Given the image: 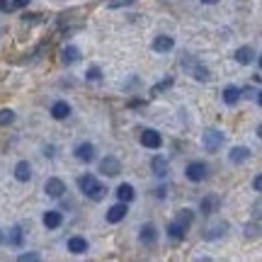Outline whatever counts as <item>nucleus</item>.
<instances>
[{
    "mask_svg": "<svg viewBox=\"0 0 262 262\" xmlns=\"http://www.w3.org/2000/svg\"><path fill=\"white\" fill-rule=\"evenodd\" d=\"M78 187H80V192H83L88 199H93V202H100V199L107 196V187H104L95 175H80V178H78Z\"/></svg>",
    "mask_w": 262,
    "mask_h": 262,
    "instance_id": "f257e3e1",
    "label": "nucleus"
},
{
    "mask_svg": "<svg viewBox=\"0 0 262 262\" xmlns=\"http://www.w3.org/2000/svg\"><path fill=\"white\" fill-rule=\"evenodd\" d=\"M185 175H187L189 182H204L209 178V165L202 163V160H192V163H187V168H185Z\"/></svg>",
    "mask_w": 262,
    "mask_h": 262,
    "instance_id": "f03ea898",
    "label": "nucleus"
},
{
    "mask_svg": "<svg viewBox=\"0 0 262 262\" xmlns=\"http://www.w3.org/2000/svg\"><path fill=\"white\" fill-rule=\"evenodd\" d=\"M202 143H204V148L209 150V153H216V150L226 143V134H224V131H219V129H209L204 134Z\"/></svg>",
    "mask_w": 262,
    "mask_h": 262,
    "instance_id": "7ed1b4c3",
    "label": "nucleus"
},
{
    "mask_svg": "<svg viewBox=\"0 0 262 262\" xmlns=\"http://www.w3.org/2000/svg\"><path fill=\"white\" fill-rule=\"evenodd\" d=\"M73 156L80 160V163H93L95 156H97V148H95L90 141H83V143H78V146H75Z\"/></svg>",
    "mask_w": 262,
    "mask_h": 262,
    "instance_id": "20e7f679",
    "label": "nucleus"
},
{
    "mask_svg": "<svg viewBox=\"0 0 262 262\" xmlns=\"http://www.w3.org/2000/svg\"><path fill=\"white\" fill-rule=\"evenodd\" d=\"M141 146L143 148H153V150H158L160 146H163V136H160L156 129H146V131H141Z\"/></svg>",
    "mask_w": 262,
    "mask_h": 262,
    "instance_id": "39448f33",
    "label": "nucleus"
},
{
    "mask_svg": "<svg viewBox=\"0 0 262 262\" xmlns=\"http://www.w3.org/2000/svg\"><path fill=\"white\" fill-rule=\"evenodd\" d=\"M139 241L146 245V248H153V245L158 243V228L153 224H143L139 231Z\"/></svg>",
    "mask_w": 262,
    "mask_h": 262,
    "instance_id": "423d86ee",
    "label": "nucleus"
},
{
    "mask_svg": "<svg viewBox=\"0 0 262 262\" xmlns=\"http://www.w3.org/2000/svg\"><path fill=\"white\" fill-rule=\"evenodd\" d=\"M100 172H102V175H107V178L119 175V172H122V163H119V158H114V156L102 158V160H100Z\"/></svg>",
    "mask_w": 262,
    "mask_h": 262,
    "instance_id": "0eeeda50",
    "label": "nucleus"
},
{
    "mask_svg": "<svg viewBox=\"0 0 262 262\" xmlns=\"http://www.w3.org/2000/svg\"><path fill=\"white\" fill-rule=\"evenodd\" d=\"M44 192L49 196H54V199H61L66 194V182L61 178H49L47 185H44Z\"/></svg>",
    "mask_w": 262,
    "mask_h": 262,
    "instance_id": "6e6552de",
    "label": "nucleus"
},
{
    "mask_svg": "<svg viewBox=\"0 0 262 262\" xmlns=\"http://www.w3.org/2000/svg\"><path fill=\"white\" fill-rule=\"evenodd\" d=\"M126 202H119V204H114L107 209V214H104V219L110 221V224H119V221H124L126 219Z\"/></svg>",
    "mask_w": 262,
    "mask_h": 262,
    "instance_id": "1a4fd4ad",
    "label": "nucleus"
},
{
    "mask_svg": "<svg viewBox=\"0 0 262 262\" xmlns=\"http://www.w3.org/2000/svg\"><path fill=\"white\" fill-rule=\"evenodd\" d=\"M219 206H221V199L216 194H206L204 199H202V204H199V211L204 216H211L214 211H219Z\"/></svg>",
    "mask_w": 262,
    "mask_h": 262,
    "instance_id": "9d476101",
    "label": "nucleus"
},
{
    "mask_svg": "<svg viewBox=\"0 0 262 262\" xmlns=\"http://www.w3.org/2000/svg\"><path fill=\"white\" fill-rule=\"evenodd\" d=\"M172 47H175V39L168 37V34H160V37L153 39V51L156 54H168V51H172Z\"/></svg>",
    "mask_w": 262,
    "mask_h": 262,
    "instance_id": "9b49d317",
    "label": "nucleus"
},
{
    "mask_svg": "<svg viewBox=\"0 0 262 262\" xmlns=\"http://www.w3.org/2000/svg\"><path fill=\"white\" fill-rule=\"evenodd\" d=\"M51 117H54V119H58V122L68 119V117H71V104L63 102V100H56V102L51 104Z\"/></svg>",
    "mask_w": 262,
    "mask_h": 262,
    "instance_id": "f8f14e48",
    "label": "nucleus"
},
{
    "mask_svg": "<svg viewBox=\"0 0 262 262\" xmlns=\"http://www.w3.org/2000/svg\"><path fill=\"white\" fill-rule=\"evenodd\" d=\"M150 170H153V175H156V178H165V175H168V170H170V165H168V160L163 158V156H153V158H150Z\"/></svg>",
    "mask_w": 262,
    "mask_h": 262,
    "instance_id": "ddd939ff",
    "label": "nucleus"
},
{
    "mask_svg": "<svg viewBox=\"0 0 262 262\" xmlns=\"http://www.w3.org/2000/svg\"><path fill=\"white\" fill-rule=\"evenodd\" d=\"M248 158H250V148H245V146H233L231 153H228V160H231L233 165H243Z\"/></svg>",
    "mask_w": 262,
    "mask_h": 262,
    "instance_id": "4468645a",
    "label": "nucleus"
},
{
    "mask_svg": "<svg viewBox=\"0 0 262 262\" xmlns=\"http://www.w3.org/2000/svg\"><path fill=\"white\" fill-rule=\"evenodd\" d=\"M114 194H117V199H119V202H126V204H129V202H134V199H136V189L131 187L129 182H122L119 187L114 189Z\"/></svg>",
    "mask_w": 262,
    "mask_h": 262,
    "instance_id": "2eb2a0df",
    "label": "nucleus"
},
{
    "mask_svg": "<svg viewBox=\"0 0 262 262\" xmlns=\"http://www.w3.org/2000/svg\"><path fill=\"white\" fill-rule=\"evenodd\" d=\"M185 233H187V228L180 224V221H172V224H168V238L172 241V243L185 241Z\"/></svg>",
    "mask_w": 262,
    "mask_h": 262,
    "instance_id": "dca6fc26",
    "label": "nucleus"
},
{
    "mask_svg": "<svg viewBox=\"0 0 262 262\" xmlns=\"http://www.w3.org/2000/svg\"><path fill=\"white\" fill-rule=\"evenodd\" d=\"M221 95H224V102L233 107V104H238V100L243 97V90H241V88H235V85H226Z\"/></svg>",
    "mask_w": 262,
    "mask_h": 262,
    "instance_id": "f3484780",
    "label": "nucleus"
},
{
    "mask_svg": "<svg viewBox=\"0 0 262 262\" xmlns=\"http://www.w3.org/2000/svg\"><path fill=\"white\" fill-rule=\"evenodd\" d=\"M187 68H189V75H192L194 80H199V83H206V80L211 78L209 68H206V66H202V63H192V66L187 63Z\"/></svg>",
    "mask_w": 262,
    "mask_h": 262,
    "instance_id": "a211bd4d",
    "label": "nucleus"
},
{
    "mask_svg": "<svg viewBox=\"0 0 262 262\" xmlns=\"http://www.w3.org/2000/svg\"><path fill=\"white\" fill-rule=\"evenodd\" d=\"M15 180H19V182H29L32 180V165L27 160H19L15 165Z\"/></svg>",
    "mask_w": 262,
    "mask_h": 262,
    "instance_id": "6ab92c4d",
    "label": "nucleus"
},
{
    "mask_svg": "<svg viewBox=\"0 0 262 262\" xmlns=\"http://www.w3.org/2000/svg\"><path fill=\"white\" fill-rule=\"evenodd\" d=\"M41 221H44V226H47L49 231H56L58 226L63 224V214H61V211H47Z\"/></svg>",
    "mask_w": 262,
    "mask_h": 262,
    "instance_id": "aec40b11",
    "label": "nucleus"
},
{
    "mask_svg": "<svg viewBox=\"0 0 262 262\" xmlns=\"http://www.w3.org/2000/svg\"><path fill=\"white\" fill-rule=\"evenodd\" d=\"M68 250L75 255H83L88 253V241L80 238V235H73V238H68Z\"/></svg>",
    "mask_w": 262,
    "mask_h": 262,
    "instance_id": "412c9836",
    "label": "nucleus"
},
{
    "mask_svg": "<svg viewBox=\"0 0 262 262\" xmlns=\"http://www.w3.org/2000/svg\"><path fill=\"white\" fill-rule=\"evenodd\" d=\"M226 228H228V224H224V221H219L216 226H206L204 238L206 241H216V238H221V235L226 233Z\"/></svg>",
    "mask_w": 262,
    "mask_h": 262,
    "instance_id": "4be33fe9",
    "label": "nucleus"
},
{
    "mask_svg": "<svg viewBox=\"0 0 262 262\" xmlns=\"http://www.w3.org/2000/svg\"><path fill=\"white\" fill-rule=\"evenodd\" d=\"M61 61H63L66 66L78 63V61H80V49L78 47H66L63 51H61Z\"/></svg>",
    "mask_w": 262,
    "mask_h": 262,
    "instance_id": "5701e85b",
    "label": "nucleus"
},
{
    "mask_svg": "<svg viewBox=\"0 0 262 262\" xmlns=\"http://www.w3.org/2000/svg\"><path fill=\"white\" fill-rule=\"evenodd\" d=\"M235 61H238V63H243V66L253 63V61H255V51H253L250 47H241V49H235Z\"/></svg>",
    "mask_w": 262,
    "mask_h": 262,
    "instance_id": "b1692460",
    "label": "nucleus"
},
{
    "mask_svg": "<svg viewBox=\"0 0 262 262\" xmlns=\"http://www.w3.org/2000/svg\"><path fill=\"white\" fill-rule=\"evenodd\" d=\"M172 85H175V78H172V75L163 78L160 83H156L153 88H150V97H156V95H160V93H165V90H170Z\"/></svg>",
    "mask_w": 262,
    "mask_h": 262,
    "instance_id": "393cba45",
    "label": "nucleus"
},
{
    "mask_svg": "<svg viewBox=\"0 0 262 262\" xmlns=\"http://www.w3.org/2000/svg\"><path fill=\"white\" fill-rule=\"evenodd\" d=\"M8 243L12 245V248H22V245H25V235H22V228H19V226H15V228L10 231Z\"/></svg>",
    "mask_w": 262,
    "mask_h": 262,
    "instance_id": "a878e982",
    "label": "nucleus"
},
{
    "mask_svg": "<svg viewBox=\"0 0 262 262\" xmlns=\"http://www.w3.org/2000/svg\"><path fill=\"white\" fill-rule=\"evenodd\" d=\"M175 221H180V224L185 226V228H189V226L194 224V211L192 209H180L178 211V219Z\"/></svg>",
    "mask_w": 262,
    "mask_h": 262,
    "instance_id": "bb28decb",
    "label": "nucleus"
},
{
    "mask_svg": "<svg viewBox=\"0 0 262 262\" xmlns=\"http://www.w3.org/2000/svg\"><path fill=\"white\" fill-rule=\"evenodd\" d=\"M88 80H90V83H100V80H102V68H100V66H90V68H88Z\"/></svg>",
    "mask_w": 262,
    "mask_h": 262,
    "instance_id": "cd10ccee",
    "label": "nucleus"
},
{
    "mask_svg": "<svg viewBox=\"0 0 262 262\" xmlns=\"http://www.w3.org/2000/svg\"><path fill=\"white\" fill-rule=\"evenodd\" d=\"M15 124V112L12 110H0V126H10Z\"/></svg>",
    "mask_w": 262,
    "mask_h": 262,
    "instance_id": "c85d7f7f",
    "label": "nucleus"
},
{
    "mask_svg": "<svg viewBox=\"0 0 262 262\" xmlns=\"http://www.w3.org/2000/svg\"><path fill=\"white\" fill-rule=\"evenodd\" d=\"M39 257H41L39 253H22V255L17 257V260H19V262H37Z\"/></svg>",
    "mask_w": 262,
    "mask_h": 262,
    "instance_id": "c756f323",
    "label": "nucleus"
},
{
    "mask_svg": "<svg viewBox=\"0 0 262 262\" xmlns=\"http://www.w3.org/2000/svg\"><path fill=\"white\" fill-rule=\"evenodd\" d=\"M22 22H25V25H39V22H41V15H22Z\"/></svg>",
    "mask_w": 262,
    "mask_h": 262,
    "instance_id": "7c9ffc66",
    "label": "nucleus"
},
{
    "mask_svg": "<svg viewBox=\"0 0 262 262\" xmlns=\"http://www.w3.org/2000/svg\"><path fill=\"white\" fill-rule=\"evenodd\" d=\"M253 187H255V192H262V172L253 180Z\"/></svg>",
    "mask_w": 262,
    "mask_h": 262,
    "instance_id": "2f4dec72",
    "label": "nucleus"
},
{
    "mask_svg": "<svg viewBox=\"0 0 262 262\" xmlns=\"http://www.w3.org/2000/svg\"><path fill=\"white\" fill-rule=\"evenodd\" d=\"M12 10V3H8V0H0V12H10Z\"/></svg>",
    "mask_w": 262,
    "mask_h": 262,
    "instance_id": "473e14b6",
    "label": "nucleus"
},
{
    "mask_svg": "<svg viewBox=\"0 0 262 262\" xmlns=\"http://www.w3.org/2000/svg\"><path fill=\"white\" fill-rule=\"evenodd\" d=\"M44 156H47V158H54V156H56V146H47V148H44Z\"/></svg>",
    "mask_w": 262,
    "mask_h": 262,
    "instance_id": "72a5a7b5",
    "label": "nucleus"
},
{
    "mask_svg": "<svg viewBox=\"0 0 262 262\" xmlns=\"http://www.w3.org/2000/svg\"><path fill=\"white\" fill-rule=\"evenodd\" d=\"M12 3V8H27L29 5V0H10Z\"/></svg>",
    "mask_w": 262,
    "mask_h": 262,
    "instance_id": "f704fd0d",
    "label": "nucleus"
},
{
    "mask_svg": "<svg viewBox=\"0 0 262 262\" xmlns=\"http://www.w3.org/2000/svg\"><path fill=\"white\" fill-rule=\"evenodd\" d=\"M129 3H134V0H114V3H110V8H119V5H129Z\"/></svg>",
    "mask_w": 262,
    "mask_h": 262,
    "instance_id": "c9c22d12",
    "label": "nucleus"
},
{
    "mask_svg": "<svg viewBox=\"0 0 262 262\" xmlns=\"http://www.w3.org/2000/svg\"><path fill=\"white\" fill-rule=\"evenodd\" d=\"M165 192H168L165 187H158V189H156V196H158V199H163V196H165Z\"/></svg>",
    "mask_w": 262,
    "mask_h": 262,
    "instance_id": "e433bc0d",
    "label": "nucleus"
},
{
    "mask_svg": "<svg viewBox=\"0 0 262 262\" xmlns=\"http://www.w3.org/2000/svg\"><path fill=\"white\" fill-rule=\"evenodd\" d=\"M202 3H204V5H216L219 0H202Z\"/></svg>",
    "mask_w": 262,
    "mask_h": 262,
    "instance_id": "4c0bfd02",
    "label": "nucleus"
},
{
    "mask_svg": "<svg viewBox=\"0 0 262 262\" xmlns=\"http://www.w3.org/2000/svg\"><path fill=\"white\" fill-rule=\"evenodd\" d=\"M257 104H260V107H262V90H260V93H257Z\"/></svg>",
    "mask_w": 262,
    "mask_h": 262,
    "instance_id": "58836bf2",
    "label": "nucleus"
},
{
    "mask_svg": "<svg viewBox=\"0 0 262 262\" xmlns=\"http://www.w3.org/2000/svg\"><path fill=\"white\" fill-rule=\"evenodd\" d=\"M257 136H260V139H262V124H260V126H257Z\"/></svg>",
    "mask_w": 262,
    "mask_h": 262,
    "instance_id": "ea45409f",
    "label": "nucleus"
},
{
    "mask_svg": "<svg viewBox=\"0 0 262 262\" xmlns=\"http://www.w3.org/2000/svg\"><path fill=\"white\" fill-rule=\"evenodd\" d=\"M257 63H260V68H262V56H260V58H257Z\"/></svg>",
    "mask_w": 262,
    "mask_h": 262,
    "instance_id": "a19ab883",
    "label": "nucleus"
},
{
    "mask_svg": "<svg viewBox=\"0 0 262 262\" xmlns=\"http://www.w3.org/2000/svg\"><path fill=\"white\" fill-rule=\"evenodd\" d=\"M0 243H3V231H0Z\"/></svg>",
    "mask_w": 262,
    "mask_h": 262,
    "instance_id": "79ce46f5",
    "label": "nucleus"
}]
</instances>
